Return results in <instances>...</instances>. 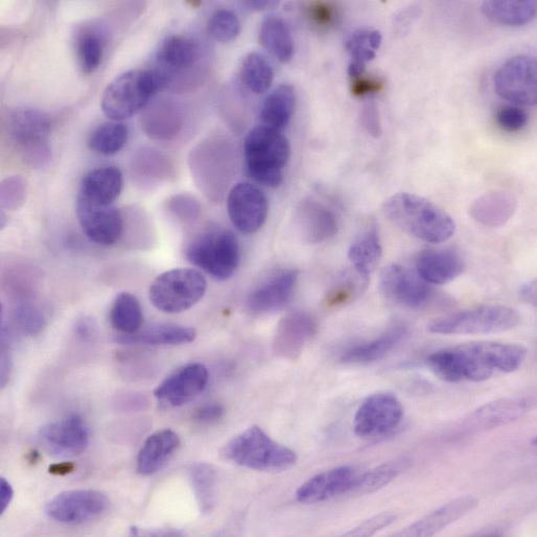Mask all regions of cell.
<instances>
[{"label": "cell", "instance_id": "20", "mask_svg": "<svg viewBox=\"0 0 537 537\" xmlns=\"http://www.w3.org/2000/svg\"><path fill=\"white\" fill-rule=\"evenodd\" d=\"M299 272L283 269L273 273L249 294L247 306L253 315H269L283 310L291 301Z\"/></svg>", "mask_w": 537, "mask_h": 537}, {"label": "cell", "instance_id": "11", "mask_svg": "<svg viewBox=\"0 0 537 537\" xmlns=\"http://www.w3.org/2000/svg\"><path fill=\"white\" fill-rule=\"evenodd\" d=\"M110 506L108 497L93 489L68 490L45 505V515L63 525H83L103 517Z\"/></svg>", "mask_w": 537, "mask_h": 537}, {"label": "cell", "instance_id": "7", "mask_svg": "<svg viewBox=\"0 0 537 537\" xmlns=\"http://www.w3.org/2000/svg\"><path fill=\"white\" fill-rule=\"evenodd\" d=\"M185 258L217 280H227L236 273L241 250L235 233L229 230H208L186 245Z\"/></svg>", "mask_w": 537, "mask_h": 537}, {"label": "cell", "instance_id": "6", "mask_svg": "<svg viewBox=\"0 0 537 537\" xmlns=\"http://www.w3.org/2000/svg\"><path fill=\"white\" fill-rule=\"evenodd\" d=\"M235 150L222 139H209L192 152L191 170L198 188L213 201H221L235 175Z\"/></svg>", "mask_w": 537, "mask_h": 537}, {"label": "cell", "instance_id": "56", "mask_svg": "<svg viewBox=\"0 0 537 537\" xmlns=\"http://www.w3.org/2000/svg\"><path fill=\"white\" fill-rule=\"evenodd\" d=\"M14 498V489L6 479L0 480V513H5Z\"/></svg>", "mask_w": 537, "mask_h": 537}, {"label": "cell", "instance_id": "1", "mask_svg": "<svg viewBox=\"0 0 537 537\" xmlns=\"http://www.w3.org/2000/svg\"><path fill=\"white\" fill-rule=\"evenodd\" d=\"M527 349L519 344L479 342L438 350L427 365L440 380L448 383L484 382L521 368Z\"/></svg>", "mask_w": 537, "mask_h": 537}, {"label": "cell", "instance_id": "19", "mask_svg": "<svg viewBox=\"0 0 537 537\" xmlns=\"http://www.w3.org/2000/svg\"><path fill=\"white\" fill-rule=\"evenodd\" d=\"M317 319L305 311L287 314L279 321L273 340L274 354L284 360L298 359L318 332Z\"/></svg>", "mask_w": 537, "mask_h": 537}, {"label": "cell", "instance_id": "31", "mask_svg": "<svg viewBox=\"0 0 537 537\" xmlns=\"http://www.w3.org/2000/svg\"><path fill=\"white\" fill-rule=\"evenodd\" d=\"M481 11L490 21L507 27L528 25L537 13L535 0H489Z\"/></svg>", "mask_w": 537, "mask_h": 537}, {"label": "cell", "instance_id": "59", "mask_svg": "<svg viewBox=\"0 0 537 537\" xmlns=\"http://www.w3.org/2000/svg\"><path fill=\"white\" fill-rule=\"evenodd\" d=\"M76 330L78 335L84 339L91 338L92 335L95 334V326H93L90 320L85 318L79 320Z\"/></svg>", "mask_w": 537, "mask_h": 537}, {"label": "cell", "instance_id": "4", "mask_svg": "<svg viewBox=\"0 0 537 537\" xmlns=\"http://www.w3.org/2000/svg\"><path fill=\"white\" fill-rule=\"evenodd\" d=\"M244 155L248 175L268 188H278L291 156L288 138L265 125L252 129L245 139Z\"/></svg>", "mask_w": 537, "mask_h": 537}, {"label": "cell", "instance_id": "50", "mask_svg": "<svg viewBox=\"0 0 537 537\" xmlns=\"http://www.w3.org/2000/svg\"><path fill=\"white\" fill-rule=\"evenodd\" d=\"M496 121L507 132H519L526 127L528 114L525 110L517 106L505 105L498 109Z\"/></svg>", "mask_w": 537, "mask_h": 537}, {"label": "cell", "instance_id": "38", "mask_svg": "<svg viewBox=\"0 0 537 537\" xmlns=\"http://www.w3.org/2000/svg\"><path fill=\"white\" fill-rule=\"evenodd\" d=\"M295 109V90L285 84L276 88L266 99L261 113L265 126L279 130L291 121Z\"/></svg>", "mask_w": 537, "mask_h": 537}, {"label": "cell", "instance_id": "47", "mask_svg": "<svg viewBox=\"0 0 537 537\" xmlns=\"http://www.w3.org/2000/svg\"><path fill=\"white\" fill-rule=\"evenodd\" d=\"M207 30L215 40L229 42L239 36L241 22L236 13L230 10H219L209 18Z\"/></svg>", "mask_w": 537, "mask_h": 537}, {"label": "cell", "instance_id": "34", "mask_svg": "<svg viewBox=\"0 0 537 537\" xmlns=\"http://www.w3.org/2000/svg\"><path fill=\"white\" fill-rule=\"evenodd\" d=\"M383 36L380 31L358 30L346 42V49L352 61L348 66V75L352 79L363 76L366 64L376 58L381 48Z\"/></svg>", "mask_w": 537, "mask_h": 537}, {"label": "cell", "instance_id": "24", "mask_svg": "<svg viewBox=\"0 0 537 537\" xmlns=\"http://www.w3.org/2000/svg\"><path fill=\"white\" fill-rule=\"evenodd\" d=\"M416 273L431 286L453 282L465 270L461 254L453 249H426L417 255Z\"/></svg>", "mask_w": 537, "mask_h": 537}, {"label": "cell", "instance_id": "58", "mask_svg": "<svg viewBox=\"0 0 537 537\" xmlns=\"http://www.w3.org/2000/svg\"><path fill=\"white\" fill-rule=\"evenodd\" d=\"M11 370V359L9 355V350L5 344L2 348V385L5 387L9 380Z\"/></svg>", "mask_w": 537, "mask_h": 537}, {"label": "cell", "instance_id": "55", "mask_svg": "<svg viewBox=\"0 0 537 537\" xmlns=\"http://www.w3.org/2000/svg\"><path fill=\"white\" fill-rule=\"evenodd\" d=\"M225 415V408L220 404H208L200 407L194 413V420L201 425H212L220 422Z\"/></svg>", "mask_w": 537, "mask_h": 537}, {"label": "cell", "instance_id": "33", "mask_svg": "<svg viewBox=\"0 0 537 537\" xmlns=\"http://www.w3.org/2000/svg\"><path fill=\"white\" fill-rule=\"evenodd\" d=\"M182 124L181 109L172 101H161L154 104L143 116V128L154 139L175 137Z\"/></svg>", "mask_w": 537, "mask_h": 537}, {"label": "cell", "instance_id": "8", "mask_svg": "<svg viewBox=\"0 0 537 537\" xmlns=\"http://www.w3.org/2000/svg\"><path fill=\"white\" fill-rule=\"evenodd\" d=\"M517 310L505 306H481L432 321L428 330L436 335H489L516 329L521 324Z\"/></svg>", "mask_w": 537, "mask_h": 537}, {"label": "cell", "instance_id": "12", "mask_svg": "<svg viewBox=\"0 0 537 537\" xmlns=\"http://www.w3.org/2000/svg\"><path fill=\"white\" fill-rule=\"evenodd\" d=\"M380 286L386 300L410 310L424 309L435 297L433 286L400 264H391L382 271Z\"/></svg>", "mask_w": 537, "mask_h": 537}, {"label": "cell", "instance_id": "43", "mask_svg": "<svg viewBox=\"0 0 537 537\" xmlns=\"http://www.w3.org/2000/svg\"><path fill=\"white\" fill-rule=\"evenodd\" d=\"M241 77L251 91L261 95L272 85L274 73L271 64L263 55L250 53L242 63Z\"/></svg>", "mask_w": 537, "mask_h": 537}, {"label": "cell", "instance_id": "46", "mask_svg": "<svg viewBox=\"0 0 537 537\" xmlns=\"http://www.w3.org/2000/svg\"><path fill=\"white\" fill-rule=\"evenodd\" d=\"M77 51L83 72L87 74L95 72L103 59V40L95 32H85L78 39Z\"/></svg>", "mask_w": 537, "mask_h": 537}, {"label": "cell", "instance_id": "2", "mask_svg": "<svg viewBox=\"0 0 537 537\" xmlns=\"http://www.w3.org/2000/svg\"><path fill=\"white\" fill-rule=\"evenodd\" d=\"M383 213L408 235L427 243H445L456 232V223L446 210L414 194L390 197L383 205Z\"/></svg>", "mask_w": 537, "mask_h": 537}, {"label": "cell", "instance_id": "36", "mask_svg": "<svg viewBox=\"0 0 537 537\" xmlns=\"http://www.w3.org/2000/svg\"><path fill=\"white\" fill-rule=\"evenodd\" d=\"M113 329L121 335H132L142 329L144 314L136 296L123 292L116 296L109 312Z\"/></svg>", "mask_w": 537, "mask_h": 537}, {"label": "cell", "instance_id": "32", "mask_svg": "<svg viewBox=\"0 0 537 537\" xmlns=\"http://www.w3.org/2000/svg\"><path fill=\"white\" fill-rule=\"evenodd\" d=\"M383 256V247L376 225L359 235L348 249V260L355 271L369 278L375 272Z\"/></svg>", "mask_w": 537, "mask_h": 537}, {"label": "cell", "instance_id": "26", "mask_svg": "<svg viewBox=\"0 0 537 537\" xmlns=\"http://www.w3.org/2000/svg\"><path fill=\"white\" fill-rule=\"evenodd\" d=\"M179 435L170 429L153 433L145 441L136 459V471L142 476H152L161 471L180 448Z\"/></svg>", "mask_w": 537, "mask_h": 537}, {"label": "cell", "instance_id": "25", "mask_svg": "<svg viewBox=\"0 0 537 537\" xmlns=\"http://www.w3.org/2000/svg\"><path fill=\"white\" fill-rule=\"evenodd\" d=\"M478 504L479 500L474 496H464L454 499L395 535L413 537L433 536L468 515Z\"/></svg>", "mask_w": 537, "mask_h": 537}, {"label": "cell", "instance_id": "18", "mask_svg": "<svg viewBox=\"0 0 537 537\" xmlns=\"http://www.w3.org/2000/svg\"><path fill=\"white\" fill-rule=\"evenodd\" d=\"M77 216L85 236L101 246H112L123 237L125 221L120 209L112 205L77 199Z\"/></svg>", "mask_w": 537, "mask_h": 537}, {"label": "cell", "instance_id": "61", "mask_svg": "<svg viewBox=\"0 0 537 537\" xmlns=\"http://www.w3.org/2000/svg\"><path fill=\"white\" fill-rule=\"evenodd\" d=\"M245 6L249 9L256 10V11H263L266 9H272L278 6V3L276 2H267V0H254V2H246Z\"/></svg>", "mask_w": 537, "mask_h": 537}, {"label": "cell", "instance_id": "48", "mask_svg": "<svg viewBox=\"0 0 537 537\" xmlns=\"http://www.w3.org/2000/svg\"><path fill=\"white\" fill-rule=\"evenodd\" d=\"M27 198V183L19 176L5 179L0 186V199L3 209H19L25 204Z\"/></svg>", "mask_w": 537, "mask_h": 537}, {"label": "cell", "instance_id": "40", "mask_svg": "<svg viewBox=\"0 0 537 537\" xmlns=\"http://www.w3.org/2000/svg\"><path fill=\"white\" fill-rule=\"evenodd\" d=\"M408 461L406 459L390 461L378 466L363 475H359L352 493L357 495H367L378 492V490L387 486L405 469Z\"/></svg>", "mask_w": 537, "mask_h": 537}, {"label": "cell", "instance_id": "14", "mask_svg": "<svg viewBox=\"0 0 537 537\" xmlns=\"http://www.w3.org/2000/svg\"><path fill=\"white\" fill-rule=\"evenodd\" d=\"M502 99L521 106L537 103V63L532 56L521 55L505 62L494 79Z\"/></svg>", "mask_w": 537, "mask_h": 537}, {"label": "cell", "instance_id": "9", "mask_svg": "<svg viewBox=\"0 0 537 537\" xmlns=\"http://www.w3.org/2000/svg\"><path fill=\"white\" fill-rule=\"evenodd\" d=\"M206 290L207 282L201 272L178 268L157 276L150 287L149 296L157 310L178 314L196 306Z\"/></svg>", "mask_w": 537, "mask_h": 537}, {"label": "cell", "instance_id": "29", "mask_svg": "<svg viewBox=\"0 0 537 537\" xmlns=\"http://www.w3.org/2000/svg\"><path fill=\"white\" fill-rule=\"evenodd\" d=\"M123 185L124 178L119 168H98L84 176L78 198L99 205H112L120 197Z\"/></svg>", "mask_w": 537, "mask_h": 537}, {"label": "cell", "instance_id": "10", "mask_svg": "<svg viewBox=\"0 0 537 537\" xmlns=\"http://www.w3.org/2000/svg\"><path fill=\"white\" fill-rule=\"evenodd\" d=\"M10 130L21 154L34 168H42L51 159L49 135L51 122L38 110H19L10 121Z\"/></svg>", "mask_w": 537, "mask_h": 537}, {"label": "cell", "instance_id": "41", "mask_svg": "<svg viewBox=\"0 0 537 537\" xmlns=\"http://www.w3.org/2000/svg\"><path fill=\"white\" fill-rule=\"evenodd\" d=\"M129 131L119 122L105 123L98 127L89 138L91 151L110 156L119 153L128 142Z\"/></svg>", "mask_w": 537, "mask_h": 537}, {"label": "cell", "instance_id": "49", "mask_svg": "<svg viewBox=\"0 0 537 537\" xmlns=\"http://www.w3.org/2000/svg\"><path fill=\"white\" fill-rule=\"evenodd\" d=\"M167 207L175 219L185 224L197 221L201 215V205L198 200L186 194L172 197Z\"/></svg>", "mask_w": 537, "mask_h": 537}, {"label": "cell", "instance_id": "30", "mask_svg": "<svg viewBox=\"0 0 537 537\" xmlns=\"http://www.w3.org/2000/svg\"><path fill=\"white\" fill-rule=\"evenodd\" d=\"M197 332L190 326L165 323L149 326L132 335H120L115 342L123 345L169 346L195 341Z\"/></svg>", "mask_w": 537, "mask_h": 537}, {"label": "cell", "instance_id": "51", "mask_svg": "<svg viewBox=\"0 0 537 537\" xmlns=\"http://www.w3.org/2000/svg\"><path fill=\"white\" fill-rule=\"evenodd\" d=\"M308 18L315 27L326 30L336 25L339 13L332 3L315 2L309 5Z\"/></svg>", "mask_w": 537, "mask_h": 537}, {"label": "cell", "instance_id": "53", "mask_svg": "<svg viewBox=\"0 0 537 537\" xmlns=\"http://www.w3.org/2000/svg\"><path fill=\"white\" fill-rule=\"evenodd\" d=\"M361 121L364 129L375 138L383 134L380 112L375 101L369 100L363 107Z\"/></svg>", "mask_w": 537, "mask_h": 537}, {"label": "cell", "instance_id": "44", "mask_svg": "<svg viewBox=\"0 0 537 537\" xmlns=\"http://www.w3.org/2000/svg\"><path fill=\"white\" fill-rule=\"evenodd\" d=\"M13 320L17 328L26 335L37 336L46 325L45 311L32 298L19 299L13 308Z\"/></svg>", "mask_w": 537, "mask_h": 537}, {"label": "cell", "instance_id": "54", "mask_svg": "<svg viewBox=\"0 0 537 537\" xmlns=\"http://www.w3.org/2000/svg\"><path fill=\"white\" fill-rule=\"evenodd\" d=\"M385 88L383 80L375 77H358L353 79L352 93L355 97H368L379 93Z\"/></svg>", "mask_w": 537, "mask_h": 537}, {"label": "cell", "instance_id": "15", "mask_svg": "<svg viewBox=\"0 0 537 537\" xmlns=\"http://www.w3.org/2000/svg\"><path fill=\"white\" fill-rule=\"evenodd\" d=\"M227 210L232 225L245 235H252L266 223L269 202L258 186L240 182L228 193Z\"/></svg>", "mask_w": 537, "mask_h": 537}, {"label": "cell", "instance_id": "57", "mask_svg": "<svg viewBox=\"0 0 537 537\" xmlns=\"http://www.w3.org/2000/svg\"><path fill=\"white\" fill-rule=\"evenodd\" d=\"M520 298L528 305L536 307V280L524 284L519 292Z\"/></svg>", "mask_w": 537, "mask_h": 537}, {"label": "cell", "instance_id": "37", "mask_svg": "<svg viewBox=\"0 0 537 537\" xmlns=\"http://www.w3.org/2000/svg\"><path fill=\"white\" fill-rule=\"evenodd\" d=\"M260 41L264 48L280 62L288 63L294 55V40L282 18L267 17L261 26Z\"/></svg>", "mask_w": 537, "mask_h": 537}, {"label": "cell", "instance_id": "52", "mask_svg": "<svg viewBox=\"0 0 537 537\" xmlns=\"http://www.w3.org/2000/svg\"><path fill=\"white\" fill-rule=\"evenodd\" d=\"M396 516L391 512H384L381 515L373 517L360 526L356 527L354 530L349 531L346 535L350 536H371L376 534L380 530L390 526L395 522Z\"/></svg>", "mask_w": 537, "mask_h": 537}, {"label": "cell", "instance_id": "3", "mask_svg": "<svg viewBox=\"0 0 537 537\" xmlns=\"http://www.w3.org/2000/svg\"><path fill=\"white\" fill-rule=\"evenodd\" d=\"M221 456L242 468L260 472L288 471L297 462L293 450L280 445L256 426L230 439L222 448Z\"/></svg>", "mask_w": 537, "mask_h": 537}, {"label": "cell", "instance_id": "60", "mask_svg": "<svg viewBox=\"0 0 537 537\" xmlns=\"http://www.w3.org/2000/svg\"><path fill=\"white\" fill-rule=\"evenodd\" d=\"M75 470V464L70 462L57 463L51 466L50 473L56 476H64Z\"/></svg>", "mask_w": 537, "mask_h": 537}, {"label": "cell", "instance_id": "21", "mask_svg": "<svg viewBox=\"0 0 537 537\" xmlns=\"http://www.w3.org/2000/svg\"><path fill=\"white\" fill-rule=\"evenodd\" d=\"M534 406L530 396H513L488 403L474 411L461 424V432L476 433L506 426L522 418Z\"/></svg>", "mask_w": 537, "mask_h": 537}, {"label": "cell", "instance_id": "39", "mask_svg": "<svg viewBox=\"0 0 537 537\" xmlns=\"http://www.w3.org/2000/svg\"><path fill=\"white\" fill-rule=\"evenodd\" d=\"M200 56L199 46L192 39L172 36L163 42L159 60L163 65L176 70L189 69L195 65Z\"/></svg>", "mask_w": 537, "mask_h": 537}, {"label": "cell", "instance_id": "13", "mask_svg": "<svg viewBox=\"0 0 537 537\" xmlns=\"http://www.w3.org/2000/svg\"><path fill=\"white\" fill-rule=\"evenodd\" d=\"M403 417V405L394 394L389 392L372 394L355 415V433L364 439L382 437L398 428Z\"/></svg>", "mask_w": 537, "mask_h": 537}, {"label": "cell", "instance_id": "28", "mask_svg": "<svg viewBox=\"0 0 537 537\" xmlns=\"http://www.w3.org/2000/svg\"><path fill=\"white\" fill-rule=\"evenodd\" d=\"M518 209V200L506 191H492L477 198L470 207L471 217L480 225L499 228L506 225Z\"/></svg>", "mask_w": 537, "mask_h": 537}, {"label": "cell", "instance_id": "45", "mask_svg": "<svg viewBox=\"0 0 537 537\" xmlns=\"http://www.w3.org/2000/svg\"><path fill=\"white\" fill-rule=\"evenodd\" d=\"M144 153L136 160L135 171L147 180H169L174 177V168L166 156L153 150Z\"/></svg>", "mask_w": 537, "mask_h": 537}, {"label": "cell", "instance_id": "22", "mask_svg": "<svg viewBox=\"0 0 537 537\" xmlns=\"http://www.w3.org/2000/svg\"><path fill=\"white\" fill-rule=\"evenodd\" d=\"M359 475L353 466L347 465L325 471L303 483L297 489L296 500L301 504H316L352 493Z\"/></svg>", "mask_w": 537, "mask_h": 537}, {"label": "cell", "instance_id": "23", "mask_svg": "<svg viewBox=\"0 0 537 537\" xmlns=\"http://www.w3.org/2000/svg\"><path fill=\"white\" fill-rule=\"evenodd\" d=\"M296 225L302 240L311 245L330 241L339 230L333 210L313 199L300 202L296 212Z\"/></svg>", "mask_w": 537, "mask_h": 537}, {"label": "cell", "instance_id": "16", "mask_svg": "<svg viewBox=\"0 0 537 537\" xmlns=\"http://www.w3.org/2000/svg\"><path fill=\"white\" fill-rule=\"evenodd\" d=\"M38 439L49 454L58 458H74L87 450L90 433L81 416L69 415L42 427Z\"/></svg>", "mask_w": 537, "mask_h": 537}, {"label": "cell", "instance_id": "42", "mask_svg": "<svg viewBox=\"0 0 537 537\" xmlns=\"http://www.w3.org/2000/svg\"><path fill=\"white\" fill-rule=\"evenodd\" d=\"M369 278L357 271L345 272L326 294L324 305L328 309L340 308L354 301L367 287Z\"/></svg>", "mask_w": 537, "mask_h": 537}, {"label": "cell", "instance_id": "17", "mask_svg": "<svg viewBox=\"0 0 537 537\" xmlns=\"http://www.w3.org/2000/svg\"><path fill=\"white\" fill-rule=\"evenodd\" d=\"M208 384V370L201 363H190L174 370L154 391L159 404L178 408L196 400Z\"/></svg>", "mask_w": 537, "mask_h": 537}, {"label": "cell", "instance_id": "5", "mask_svg": "<svg viewBox=\"0 0 537 537\" xmlns=\"http://www.w3.org/2000/svg\"><path fill=\"white\" fill-rule=\"evenodd\" d=\"M168 84V76L157 70H129L105 89L103 112L114 122L129 119L144 109L156 93Z\"/></svg>", "mask_w": 537, "mask_h": 537}, {"label": "cell", "instance_id": "27", "mask_svg": "<svg viewBox=\"0 0 537 537\" xmlns=\"http://www.w3.org/2000/svg\"><path fill=\"white\" fill-rule=\"evenodd\" d=\"M408 336V326L395 323L379 337L349 347L340 360L344 364L366 365L384 359Z\"/></svg>", "mask_w": 537, "mask_h": 537}, {"label": "cell", "instance_id": "35", "mask_svg": "<svg viewBox=\"0 0 537 537\" xmlns=\"http://www.w3.org/2000/svg\"><path fill=\"white\" fill-rule=\"evenodd\" d=\"M189 477L202 515H210L218 502L219 477L212 464L199 462L192 465Z\"/></svg>", "mask_w": 537, "mask_h": 537}]
</instances>
